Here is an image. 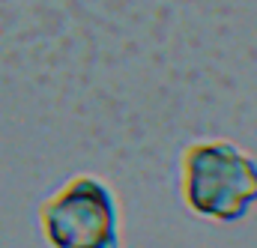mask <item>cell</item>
I'll return each mask as SVG.
<instances>
[{"label":"cell","mask_w":257,"mask_h":248,"mask_svg":"<svg viewBox=\"0 0 257 248\" xmlns=\"http://www.w3.org/2000/svg\"><path fill=\"white\" fill-rule=\"evenodd\" d=\"M48 248H120V200L99 174H75L36 206Z\"/></svg>","instance_id":"cell-2"},{"label":"cell","mask_w":257,"mask_h":248,"mask_svg":"<svg viewBox=\"0 0 257 248\" xmlns=\"http://www.w3.org/2000/svg\"><path fill=\"white\" fill-rule=\"evenodd\" d=\"M177 188L194 218L236 224L257 206V159L230 138H194L180 150Z\"/></svg>","instance_id":"cell-1"}]
</instances>
